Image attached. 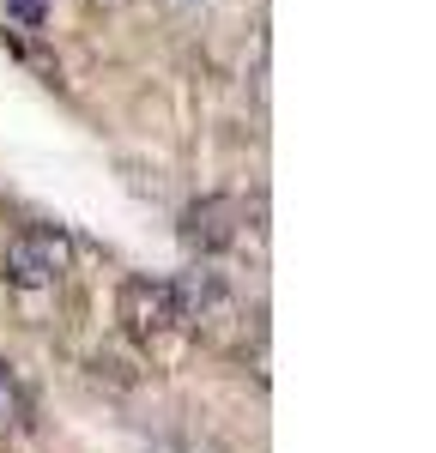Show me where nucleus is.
I'll use <instances>...</instances> for the list:
<instances>
[{"instance_id":"nucleus-2","label":"nucleus","mask_w":436,"mask_h":453,"mask_svg":"<svg viewBox=\"0 0 436 453\" xmlns=\"http://www.w3.org/2000/svg\"><path fill=\"white\" fill-rule=\"evenodd\" d=\"M115 320L134 333V339H164L182 326V309H176V284L170 279H152V273H134L121 279V296H115Z\"/></svg>"},{"instance_id":"nucleus-5","label":"nucleus","mask_w":436,"mask_h":453,"mask_svg":"<svg viewBox=\"0 0 436 453\" xmlns=\"http://www.w3.org/2000/svg\"><path fill=\"white\" fill-rule=\"evenodd\" d=\"M49 6H55V0H6V19H12V25H25V31H43Z\"/></svg>"},{"instance_id":"nucleus-3","label":"nucleus","mask_w":436,"mask_h":453,"mask_svg":"<svg viewBox=\"0 0 436 453\" xmlns=\"http://www.w3.org/2000/svg\"><path fill=\"white\" fill-rule=\"evenodd\" d=\"M176 236H182L188 254H218V248H230L243 236V206L230 194H206V200H194V206L182 211Z\"/></svg>"},{"instance_id":"nucleus-1","label":"nucleus","mask_w":436,"mask_h":453,"mask_svg":"<svg viewBox=\"0 0 436 453\" xmlns=\"http://www.w3.org/2000/svg\"><path fill=\"white\" fill-rule=\"evenodd\" d=\"M61 273H67V236L55 224H25L0 248V279L12 290H49Z\"/></svg>"},{"instance_id":"nucleus-4","label":"nucleus","mask_w":436,"mask_h":453,"mask_svg":"<svg viewBox=\"0 0 436 453\" xmlns=\"http://www.w3.org/2000/svg\"><path fill=\"white\" fill-rule=\"evenodd\" d=\"M25 418H31L25 387H19V375L0 363V441H6V435H19V429H25Z\"/></svg>"}]
</instances>
